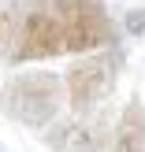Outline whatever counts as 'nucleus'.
Returning <instances> with one entry per match:
<instances>
[{
	"label": "nucleus",
	"mask_w": 145,
	"mask_h": 152,
	"mask_svg": "<svg viewBox=\"0 0 145 152\" xmlns=\"http://www.w3.org/2000/svg\"><path fill=\"white\" fill-rule=\"evenodd\" d=\"M63 104H67L63 78L52 71H22L15 78H7L0 89V111L30 130L52 126L56 115L63 111Z\"/></svg>",
	"instance_id": "f257e3e1"
},
{
	"label": "nucleus",
	"mask_w": 145,
	"mask_h": 152,
	"mask_svg": "<svg viewBox=\"0 0 145 152\" xmlns=\"http://www.w3.org/2000/svg\"><path fill=\"white\" fill-rule=\"evenodd\" d=\"M52 56H67L63 52V30H60L52 0H34L15 19L7 59L11 63H30V59H52Z\"/></svg>",
	"instance_id": "f03ea898"
},
{
	"label": "nucleus",
	"mask_w": 145,
	"mask_h": 152,
	"mask_svg": "<svg viewBox=\"0 0 145 152\" xmlns=\"http://www.w3.org/2000/svg\"><path fill=\"white\" fill-rule=\"evenodd\" d=\"M60 30H63V52L82 56V52L108 48L116 41V26L108 19L104 0H52Z\"/></svg>",
	"instance_id": "7ed1b4c3"
},
{
	"label": "nucleus",
	"mask_w": 145,
	"mask_h": 152,
	"mask_svg": "<svg viewBox=\"0 0 145 152\" xmlns=\"http://www.w3.org/2000/svg\"><path fill=\"white\" fill-rule=\"evenodd\" d=\"M116 74H119V56L116 52H97V56H86V59H78V63H71L67 74H63L67 104H71L78 115L93 111L101 100L112 96Z\"/></svg>",
	"instance_id": "20e7f679"
},
{
	"label": "nucleus",
	"mask_w": 145,
	"mask_h": 152,
	"mask_svg": "<svg viewBox=\"0 0 145 152\" xmlns=\"http://www.w3.org/2000/svg\"><path fill=\"white\" fill-rule=\"evenodd\" d=\"M45 145L56 152H104L108 148V119L104 115H74L45 130Z\"/></svg>",
	"instance_id": "39448f33"
},
{
	"label": "nucleus",
	"mask_w": 145,
	"mask_h": 152,
	"mask_svg": "<svg viewBox=\"0 0 145 152\" xmlns=\"http://www.w3.org/2000/svg\"><path fill=\"white\" fill-rule=\"evenodd\" d=\"M112 152H145V104L130 100L119 111L116 134H112Z\"/></svg>",
	"instance_id": "423d86ee"
},
{
	"label": "nucleus",
	"mask_w": 145,
	"mask_h": 152,
	"mask_svg": "<svg viewBox=\"0 0 145 152\" xmlns=\"http://www.w3.org/2000/svg\"><path fill=\"white\" fill-rule=\"evenodd\" d=\"M11 34H15V15H11V7H7V4H0V52H7Z\"/></svg>",
	"instance_id": "0eeeda50"
},
{
	"label": "nucleus",
	"mask_w": 145,
	"mask_h": 152,
	"mask_svg": "<svg viewBox=\"0 0 145 152\" xmlns=\"http://www.w3.org/2000/svg\"><path fill=\"white\" fill-rule=\"evenodd\" d=\"M127 30H130V34H141L145 30V11H130L127 15Z\"/></svg>",
	"instance_id": "6e6552de"
}]
</instances>
